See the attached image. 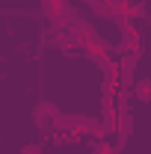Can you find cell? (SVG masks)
<instances>
[{"instance_id": "8992f818", "label": "cell", "mask_w": 151, "mask_h": 154, "mask_svg": "<svg viewBox=\"0 0 151 154\" xmlns=\"http://www.w3.org/2000/svg\"><path fill=\"white\" fill-rule=\"evenodd\" d=\"M131 134H133V116L131 113H128V116H119V136L128 139Z\"/></svg>"}, {"instance_id": "6da1fadb", "label": "cell", "mask_w": 151, "mask_h": 154, "mask_svg": "<svg viewBox=\"0 0 151 154\" xmlns=\"http://www.w3.org/2000/svg\"><path fill=\"white\" fill-rule=\"evenodd\" d=\"M57 119H59V110L54 101H39L36 110H33V122H36V128L42 134H51V131H57Z\"/></svg>"}, {"instance_id": "52a82bcc", "label": "cell", "mask_w": 151, "mask_h": 154, "mask_svg": "<svg viewBox=\"0 0 151 154\" xmlns=\"http://www.w3.org/2000/svg\"><path fill=\"white\" fill-rule=\"evenodd\" d=\"M92 154H113V142H107V139H92Z\"/></svg>"}, {"instance_id": "ba28073f", "label": "cell", "mask_w": 151, "mask_h": 154, "mask_svg": "<svg viewBox=\"0 0 151 154\" xmlns=\"http://www.w3.org/2000/svg\"><path fill=\"white\" fill-rule=\"evenodd\" d=\"M18 154H45V151H42V145H39V142H27Z\"/></svg>"}, {"instance_id": "5b68a950", "label": "cell", "mask_w": 151, "mask_h": 154, "mask_svg": "<svg viewBox=\"0 0 151 154\" xmlns=\"http://www.w3.org/2000/svg\"><path fill=\"white\" fill-rule=\"evenodd\" d=\"M133 101H142V104H151V77H139L131 89Z\"/></svg>"}, {"instance_id": "7a4b0ae2", "label": "cell", "mask_w": 151, "mask_h": 154, "mask_svg": "<svg viewBox=\"0 0 151 154\" xmlns=\"http://www.w3.org/2000/svg\"><path fill=\"white\" fill-rule=\"evenodd\" d=\"M51 48L62 51L65 57H77V51H83V45H80V42H77L71 33H65V30H57V33H54V38H51Z\"/></svg>"}, {"instance_id": "277c9868", "label": "cell", "mask_w": 151, "mask_h": 154, "mask_svg": "<svg viewBox=\"0 0 151 154\" xmlns=\"http://www.w3.org/2000/svg\"><path fill=\"white\" fill-rule=\"evenodd\" d=\"M83 119H86V116H80V113H59V119H57V131H59V134L80 131V128H83Z\"/></svg>"}, {"instance_id": "3957f363", "label": "cell", "mask_w": 151, "mask_h": 154, "mask_svg": "<svg viewBox=\"0 0 151 154\" xmlns=\"http://www.w3.org/2000/svg\"><path fill=\"white\" fill-rule=\"evenodd\" d=\"M80 131L89 136V139H107V136H113V131L104 125V119H95V116H86L83 119V128Z\"/></svg>"}]
</instances>
